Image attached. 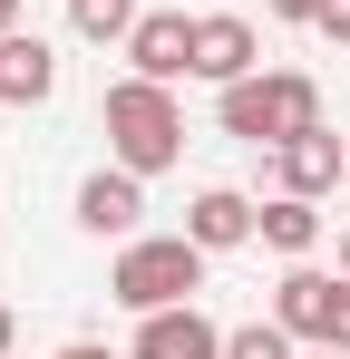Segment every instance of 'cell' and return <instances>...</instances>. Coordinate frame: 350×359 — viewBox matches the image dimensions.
Returning a JSON list of instances; mask_svg holds the SVG:
<instances>
[{"instance_id": "cell-1", "label": "cell", "mask_w": 350, "mask_h": 359, "mask_svg": "<svg viewBox=\"0 0 350 359\" xmlns=\"http://www.w3.org/2000/svg\"><path fill=\"white\" fill-rule=\"evenodd\" d=\"M98 117H108V156L127 175H166L175 156H185V107H175L166 78H136V68H127Z\"/></svg>"}, {"instance_id": "cell-2", "label": "cell", "mask_w": 350, "mask_h": 359, "mask_svg": "<svg viewBox=\"0 0 350 359\" xmlns=\"http://www.w3.org/2000/svg\"><path fill=\"white\" fill-rule=\"evenodd\" d=\"M108 292L146 320V311H175V301H195L205 292V243L195 233H136L127 252H117V272H108Z\"/></svg>"}, {"instance_id": "cell-3", "label": "cell", "mask_w": 350, "mask_h": 359, "mask_svg": "<svg viewBox=\"0 0 350 359\" xmlns=\"http://www.w3.org/2000/svg\"><path fill=\"white\" fill-rule=\"evenodd\" d=\"M214 117H224V136H243V146H283L302 126H321V88H311L302 68H263V78H233Z\"/></svg>"}, {"instance_id": "cell-4", "label": "cell", "mask_w": 350, "mask_h": 359, "mask_svg": "<svg viewBox=\"0 0 350 359\" xmlns=\"http://www.w3.org/2000/svg\"><path fill=\"white\" fill-rule=\"evenodd\" d=\"M273 320H283L292 340H311V350H350V272L292 262L283 282H273Z\"/></svg>"}, {"instance_id": "cell-5", "label": "cell", "mask_w": 350, "mask_h": 359, "mask_svg": "<svg viewBox=\"0 0 350 359\" xmlns=\"http://www.w3.org/2000/svg\"><path fill=\"white\" fill-rule=\"evenodd\" d=\"M127 68H136V78H195V20H185V10H146V20H136V29H127Z\"/></svg>"}, {"instance_id": "cell-6", "label": "cell", "mask_w": 350, "mask_h": 359, "mask_svg": "<svg viewBox=\"0 0 350 359\" xmlns=\"http://www.w3.org/2000/svg\"><path fill=\"white\" fill-rule=\"evenodd\" d=\"M78 224L98 243H136V224H146V175H127V165H98V175L78 184Z\"/></svg>"}, {"instance_id": "cell-7", "label": "cell", "mask_w": 350, "mask_h": 359, "mask_svg": "<svg viewBox=\"0 0 350 359\" xmlns=\"http://www.w3.org/2000/svg\"><path fill=\"white\" fill-rule=\"evenodd\" d=\"M253 59H263V39H253L243 10H205V20H195V78L233 88V78H253Z\"/></svg>"}, {"instance_id": "cell-8", "label": "cell", "mask_w": 350, "mask_h": 359, "mask_svg": "<svg viewBox=\"0 0 350 359\" xmlns=\"http://www.w3.org/2000/svg\"><path fill=\"white\" fill-rule=\"evenodd\" d=\"M127 359H224V330H214L195 301H175V311H146V320H136V350Z\"/></svg>"}, {"instance_id": "cell-9", "label": "cell", "mask_w": 350, "mask_h": 359, "mask_svg": "<svg viewBox=\"0 0 350 359\" xmlns=\"http://www.w3.org/2000/svg\"><path fill=\"white\" fill-rule=\"evenodd\" d=\"M273 175H283V194H331V184L350 175V156H341L331 126H302V136L273 146Z\"/></svg>"}, {"instance_id": "cell-10", "label": "cell", "mask_w": 350, "mask_h": 359, "mask_svg": "<svg viewBox=\"0 0 350 359\" xmlns=\"http://www.w3.org/2000/svg\"><path fill=\"white\" fill-rule=\"evenodd\" d=\"M49 88H58V49L39 29H10L0 39V107H49Z\"/></svg>"}, {"instance_id": "cell-11", "label": "cell", "mask_w": 350, "mask_h": 359, "mask_svg": "<svg viewBox=\"0 0 350 359\" xmlns=\"http://www.w3.org/2000/svg\"><path fill=\"white\" fill-rule=\"evenodd\" d=\"M185 233L205 243V252H233V243L263 233V204H253V194H233V184H205V194L185 204Z\"/></svg>"}, {"instance_id": "cell-12", "label": "cell", "mask_w": 350, "mask_h": 359, "mask_svg": "<svg viewBox=\"0 0 350 359\" xmlns=\"http://www.w3.org/2000/svg\"><path fill=\"white\" fill-rule=\"evenodd\" d=\"M263 252H292V262H302V252H311V243H321V214H311V194H273V204H263Z\"/></svg>"}, {"instance_id": "cell-13", "label": "cell", "mask_w": 350, "mask_h": 359, "mask_svg": "<svg viewBox=\"0 0 350 359\" xmlns=\"http://www.w3.org/2000/svg\"><path fill=\"white\" fill-rule=\"evenodd\" d=\"M146 10L136 0H68V29L88 39V49H127V29H136Z\"/></svg>"}, {"instance_id": "cell-14", "label": "cell", "mask_w": 350, "mask_h": 359, "mask_svg": "<svg viewBox=\"0 0 350 359\" xmlns=\"http://www.w3.org/2000/svg\"><path fill=\"white\" fill-rule=\"evenodd\" d=\"M224 359H302V340H292L283 320L263 311V320H243V330H224Z\"/></svg>"}, {"instance_id": "cell-15", "label": "cell", "mask_w": 350, "mask_h": 359, "mask_svg": "<svg viewBox=\"0 0 350 359\" xmlns=\"http://www.w3.org/2000/svg\"><path fill=\"white\" fill-rule=\"evenodd\" d=\"M311 29H321V39H341V49H350V0H321V10H311Z\"/></svg>"}, {"instance_id": "cell-16", "label": "cell", "mask_w": 350, "mask_h": 359, "mask_svg": "<svg viewBox=\"0 0 350 359\" xmlns=\"http://www.w3.org/2000/svg\"><path fill=\"white\" fill-rule=\"evenodd\" d=\"M263 10H273V20H311L321 0H263Z\"/></svg>"}, {"instance_id": "cell-17", "label": "cell", "mask_w": 350, "mask_h": 359, "mask_svg": "<svg viewBox=\"0 0 350 359\" xmlns=\"http://www.w3.org/2000/svg\"><path fill=\"white\" fill-rule=\"evenodd\" d=\"M58 359H117V350H98V340H68V350H58Z\"/></svg>"}, {"instance_id": "cell-18", "label": "cell", "mask_w": 350, "mask_h": 359, "mask_svg": "<svg viewBox=\"0 0 350 359\" xmlns=\"http://www.w3.org/2000/svg\"><path fill=\"white\" fill-rule=\"evenodd\" d=\"M10 340H20V320H10V301H0V359H10Z\"/></svg>"}, {"instance_id": "cell-19", "label": "cell", "mask_w": 350, "mask_h": 359, "mask_svg": "<svg viewBox=\"0 0 350 359\" xmlns=\"http://www.w3.org/2000/svg\"><path fill=\"white\" fill-rule=\"evenodd\" d=\"M10 29H20V0H0V39H10Z\"/></svg>"}, {"instance_id": "cell-20", "label": "cell", "mask_w": 350, "mask_h": 359, "mask_svg": "<svg viewBox=\"0 0 350 359\" xmlns=\"http://www.w3.org/2000/svg\"><path fill=\"white\" fill-rule=\"evenodd\" d=\"M302 359H350V350H302Z\"/></svg>"}, {"instance_id": "cell-21", "label": "cell", "mask_w": 350, "mask_h": 359, "mask_svg": "<svg viewBox=\"0 0 350 359\" xmlns=\"http://www.w3.org/2000/svg\"><path fill=\"white\" fill-rule=\"evenodd\" d=\"M341 272H350V233H341Z\"/></svg>"}, {"instance_id": "cell-22", "label": "cell", "mask_w": 350, "mask_h": 359, "mask_svg": "<svg viewBox=\"0 0 350 359\" xmlns=\"http://www.w3.org/2000/svg\"><path fill=\"white\" fill-rule=\"evenodd\" d=\"M341 184H350V175H341Z\"/></svg>"}]
</instances>
